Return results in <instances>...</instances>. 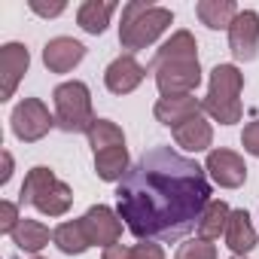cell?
I'll list each match as a JSON object with an SVG mask.
<instances>
[{"mask_svg":"<svg viewBox=\"0 0 259 259\" xmlns=\"http://www.w3.org/2000/svg\"><path fill=\"white\" fill-rule=\"evenodd\" d=\"M241 144H244V150H247L250 156H256V159H259V119H253V122H247V125H244Z\"/></svg>","mask_w":259,"mask_h":259,"instance_id":"28","label":"cell"},{"mask_svg":"<svg viewBox=\"0 0 259 259\" xmlns=\"http://www.w3.org/2000/svg\"><path fill=\"white\" fill-rule=\"evenodd\" d=\"M256 244H259V235L250 223V213L241 210V207L232 210L229 226H226V247L232 250V256H247Z\"/></svg>","mask_w":259,"mask_h":259,"instance_id":"15","label":"cell"},{"mask_svg":"<svg viewBox=\"0 0 259 259\" xmlns=\"http://www.w3.org/2000/svg\"><path fill=\"white\" fill-rule=\"evenodd\" d=\"M79 220H82V229H85L92 247H104V250H107V247L119 244V238H122V220H119V213H116L113 207L95 204V207H89Z\"/></svg>","mask_w":259,"mask_h":259,"instance_id":"8","label":"cell"},{"mask_svg":"<svg viewBox=\"0 0 259 259\" xmlns=\"http://www.w3.org/2000/svg\"><path fill=\"white\" fill-rule=\"evenodd\" d=\"M13 244L22 250V253H40L46 244H49V238H52V232H49V226H43L40 220H28V217H22V223L13 229Z\"/></svg>","mask_w":259,"mask_h":259,"instance_id":"21","label":"cell"},{"mask_svg":"<svg viewBox=\"0 0 259 259\" xmlns=\"http://www.w3.org/2000/svg\"><path fill=\"white\" fill-rule=\"evenodd\" d=\"M174 25V13L168 7H153V4H132L122 7V25H119V43L128 49V55H135L147 46H153L168 28Z\"/></svg>","mask_w":259,"mask_h":259,"instance_id":"2","label":"cell"},{"mask_svg":"<svg viewBox=\"0 0 259 259\" xmlns=\"http://www.w3.org/2000/svg\"><path fill=\"white\" fill-rule=\"evenodd\" d=\"M10 177H13V156L4 150V174H0V183H10Z\"/></svg>","mask_w":259,"mask_h":259,"instance_id":"30","label":"cell"},{"mask_svg":"<svg viewBox=\"0 0 259 259\" xmlns=\"http://www.w3.org/2000/svg\"><path fill=\"white\" fill-rule=\"evenodd\" d=\"M150 70L156 73V85H159L162 98H183L201 85L198 58H168V61L150 64Z\"/></svg>","mask_w":259,"mask_h":259,"instance_id":"6","label":"cell"},{"mask_svg":"<svg viewBox=\"0 0 259 259\" xmlns=\"http://www.w3.org/2000/svg\"><path fill=\"white\" fill-rule=\"evenodd\" d=\"M168 58H198V43L189 31H174L159 49H156V58L153 64L159 61H168Z\"/></svg>","mask_w":259,"mask_h":259,"instance_id":"23","label":"cell"},{"mask_svg":"<svg viewBox=\"0 0 259 259\" xmlns=\"http://www.w3.org/2000/svg\"><path fill=\"white\" fill-rule=\"evenodd\" d=\"M116 13V4L113 0H85L76 10V25L85 31V34H104L107 25H110V16Z\"/></svg>","mask_w":259,"mask_h":259,"instance_id":"19","label":"cell"},{"mask_svg":"<svg viewBox=\"0 0 259 259\" xmlns=\"http://www.w3.org/2000/svg\"><path fill=\"white\" fill-rule=\"evenodd\" d=\"M229 217H232V207H229L223 198H213V201L204 207V213L198 217V223H195L198 238H201V241H217L220 235H226Z\"/></svg>","mask_w":259,"mask_h":259,"instance_id":"20","label":"cell"},{"mask_svg":"<svg viewBox=\"0 0 259 259\" xmlns=\"http://www.w3.org/2000/svg\"><path fill=\"white\" fill-rule=\"evenodd\" d=\"M207 171L171 147L144 153L116 186V213L141 241H177L210 204Z\"/></svg>","mask_w":259,"mask_h":259,"instance_id":"1","label":"cell"},{"mask_svg":"<svg viewBox=\"0 0 259 259\" xmlns=\"http://www.w3.org/2000/svg\"><path fill=\"white\" fill-rule=\"evenodd\" d=\"M52 104H55V125L61 132L79 135V132H89L92 128L95 113H92V92H89L85 82L70 79V82L55 85Z\"/></svg>","mask_w":259,"mask_h":259,"instance_id":"5","label":"cell"},{"mask_svg":"<svg viewBox=\"0 0 259 259\" xmlns=\"http://www.w3.org/2000/svg\"><path fill=\"white\" fill-rule=\"evenodd\" d=\"M101 259H165L162 244L156 241H141L135 247H125V244H113L101 253Z\"/></svg>","mask_w":259,"mask_h":259,"instance_id":"25","label":"cell"},{"mask_svg":"<svg viewBox=\"0 0 259 259\" xmlns=\"http://www.w3.org/2000/svg\"><path fill=\"white\" fill-rule=\"evenodd\" d=\"M232 259H247V256H232Z\"/></svg>","mask_w":259,"mask_h":259,"instance_id":"31","label":"cell"},{"mask_svg":"<svg viewBox=\"0 0 259 259\" xmlns=\"http://www.w3.org/2000/svg\"><path fill=\"white\" fill-rule=\"evenodd\" d=\"M201 110H204V101H198V98H192V95H183V98H159L156 107H153L156 119H159L162 125H168V128H177V125H183L186 119L201 116Z\"/></svg>","mask_w":259,"mask_h":259,"instance_id":"14","label":"cell"},{"mask_svg":"<svg viewBox=\"0 0 259 259\" xmlns=\"http://www.w3.org/2000/svg\"><path fill=\"white\" fill-rule=\"evenodd\" d=\"M19 201L34 204L46 217H64L70 210V204H73V189L64 180H58L46 165H37V168H31L25 174Z\"/></svg>","mask_w":259,"mask_h":259,"instance_id":"4","label":"cell"},{"mask_svg":"<svg viewBox=\"0 0 259 259\" xmlns=\"http://www.w3.org/2000/svg\"><path fill=\"white\" fill-rule=\"evenodd\" d=\"M52 241H55V247H58L61 253H67V256H79V253H85V250L92 247V241H89V235H85V229H82V220H67V223L55 226V229H52Z\"/></svg>","mask_w":259,"mask_h":259,"instance_id":"22","label":"cell"},{"mask_svg":"<svg viewBox=\"0 0 259 259\" xmlns=\"http://www.w3.org/2000/svg\"><path fill=\"white\" fill-rule=\"evenodd\" d=\"M31 67V52L22 43H4L0 46V101H10L22 82V76Z\"/></svg>","mask_w":259,"mask_h":259,"instance_id":"9","label":"cell"},{"mask_svg":"<svg viewBox=\"0 0 259 259\" xmlns=\"http://www.w3.org/2000/svg\"><path fill=\"white\" fill-rule=\"evenodd\" d=\"M144 76H147V67H144L135 55H119V58H113V61L107 64V70H104V85H107V92H113V95H132V92L144 82Z\"/></svg>","mask_w":259,"mask_h":259,"instance_id":"12","label":"cell"},{"mask_svg":"<svg viewBox=\"0 0 259 259\" xmlns=\"http://www.w3.org/2000/svg\"><path fill=\"white\" fill-rule=\"evenodd\" d=\"M37 16H43V19H55V16H61L64 10H67V4L64 0H55V4H43V0H31L28 4Z\"/></svg>","mask_w":259,"mask_h":259,"instance_id":"29","label":"cell"},{"mask_svg":"<svg viewBox=\"0 0 259 259\" xmlns=\"http://www.w3.org/2000/svg\"><path fill=\"white\" fill-rule=\"evenodd\" d=\"M238 13L241 10L235 7V0H198L195 4L198 22L204 28H210V31H229Z\"/></svg>","mask_w":259,"mask_h":259,"instance_id":"17","label":"cell"},{"mask_svg":"<svg viewBox=\"0 0 259 259\" xmlns=\"http://www.w3.org/2000/svg\"><path fill=\"white\" fill-rule=\"evenodd\" d=\"M229 49L235 61H253L259 52V13L241 10L229 28Z\"/></svg>","mask_w":259,"mask_h":259,"instance_id":"10","label":"cell"},{"mask_svg":"<svg viewBox=\"0 0 259 259\" xmlns=\"http://www.w3.org/2000/svg\"><path fill=\"white\" fill-rule=\"evenodd\" d=\"M85 138H89L92 153L107 150V147H122V144H125L122 128H119L116 122H110V119H95V122H92V128L85 132Z\"/></svg>","mask_w":259,"mask_h":259,"instance_id":"24","label":"cell"},{"mask_svg":"<svg viewBox=\"0 0 259 259\" xmlns=\"http://www.w3.org/2000/svg\"><path fill=\"white\" fill-rule=\"evenodd\" d=\"M10 125H13V135L25 144H37L49 135V128L55 125V116L49 113V107L40 101V98H22L16 107H13V116H10Z\"/></svg>","mask_w":259,"mask_h":259,"instance_id":"7","label":"cell"},{"mask_svg":"<svg viewBox=\"0 0 259 259\" xmlns=\"http://www.w3.org/2000/svg\"><path fill=\"white\" fill-rule=\"evenodd\" d=\"M204 171H207V177H210L217 186H223V189H238V186H244V180H247V165H244V159H241L235 150H223V147L207 153Z\"/></svg>","mask_w":259,"mask_h":259,"instance_id":"11","label":"cell"},{"mask_svg":"<svg viewBox=\"0 0 259 259\" xmlns=\"http://www.w3.org/2000/svg\"><path fill=\"white\" fill-rule=\"evenodd\" d=\"M22 223L19 217V204L16 201H0V235H13V229Z\"/></svg>","mask_w":259,"mask_h":259,"instance_id":"27","label":"cell"},{"mask_svg":"<svg viewBox=\"0 0 259 259\" xmlns=\"http://www.w3.org/2000/svg\"><path fill=\"white\" fill-rule=\"evenodd\" d=\"M171 132H174L177 147H183L186 153H204L213 144V128H210V122L204 116H192L183 125L171 128Z\"/></svg>","mask_w":259,"mask_h":259,"instance_id":"16","label":"cell"},{"mask_svg":"<svg viewBox=\"0 0 259 259\" xmlns=\"http://www.w3.org/2000/svg\"><path fill=\"white\" fill-rule=\"evenodd\" d=\"M174 259H217V247L210 241H201V238H189L177 247Z\"/></svg>","mask_w":259,"mask_h":259,"instance_id":"26","label":"cell"},{"mask_svg":"<svg viewBox=\"0 0 259 259\" xmlns=\"http://www.w3.org/2000/svg\"><path fill=\"white\" fill-rule=\"evenodd\" d=\"M34 259H46V256H34Z\"/></svg>","mask_w":259,"mask_h":259,"instance_id":"32","label":"cell"},{"mask_svg":"<svg viewBox=\"0 0 259 259\" xmlns=\"http://www.w3.org/2000/svg\"><path fill=\"white\" fill-rule=\"evenodd\" d=\"M241 89H244V73L235 64H217L210 70L207 95H204V113L220 122V125H235L241 122Z\"/></svg>","mask_w":259,"mask_h":259,"instance_id":"3","label":"cell"},{"mask_svg":"<svg viewBox=\"0 0 259 259\" xmlns=\"http://www.w3.org/2000/svg\"><path fill=\"white\" fill-rule=\"evenodd\" d=\"M132 171L128 165V150L125 144L122 147H107V150H98L95 153V174L107 183H122V177Z\"/></svg>","mask_w":259,"mask_h":259,"instance_id":"18","label":"cell"},{"mask_svg":"<svg viewBox=\"0 0 259 259\" xmlns=\"http://www.w3.org/2000/svg\"><path fill=\"white\" fill-rule=\"evenodd\" d=\"M85 58V46L73 37H52L43 46V64L49 73H70Z\"/></svg>","mask_w":259,"mask_h":259,"instance_id":"13","label":"cell"}]
</instances>
